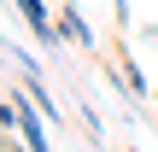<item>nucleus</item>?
<instances>
[{"label":"nucleus","mask_w":158,"mask_h":152,"mask_svg":"<svg viewBox=\"0 0 158 152\" xmlns=\"http://www.w3.org/2000/svg\"><path fill=\"white\" fill-rule=\"evenodd\" d=\"M12 6H18V18L29 23V35H35L41 47H59V41H64V35H59V23H53V12H47L41 0H12Z\"/></svg>","instance_id":"obj_1"},{"label":"nucleus","mask_w":158,"mask_h":152,"mask_svg":"<svg viewBox=\"0 0 158 152\" xmlns=\"http://www.w3.org/2000/svg\"><path fill=\"white\" fill-rule=\"evenodd\" d=\"M59 35H64V41H76V47H94V29L82 23L76 0H64V6H59Z\"/></svg>","instance_id":"obj_2"},{"label":"nucleus","mask_w":158,"mask_h":152,"mask_svg":"<svg viewBox=\"0 0 158 152\" xmlns=\"http://www.w3.org/2000/svg\"><path fill=\"white\" fill-rule=\"evenodd\" d=\"M152 100H158V88H152Z\"/></svg>","instance_id":"obj_3"}]
</instances>
